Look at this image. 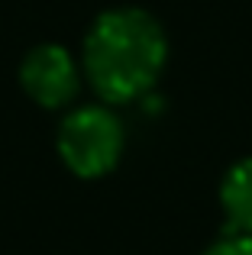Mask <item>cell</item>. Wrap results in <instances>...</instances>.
Masks as SVG:
<instances>
[{"label": "cell", "mask_w": 252, "mask_h": 255, "mask_svg": "<svg viewBox=\"0 0 252 255\" xmlns=\"http://www.w3.org/2000/svg\"><path fill=\"white\" fill-rule=\"evenodd\" d=\"M207 255H252V236H246V233H233V236L220 239L217 246H210Z\"/></svg>", "instance_id": "5"}, {"label": "cell", "mask_w": 252, "mask_h": 255, "mask_svg": "<svg viewBox=\"0 0 252 255\" xmlns=\"http://www.w3.org/2000/svg\"><path fill=\"white\" fill-rule=\"evenodd\" d=\"M58 152L65 165L81 178H101L120 162L123 129L104 107H81L58 129Z\"/></svg>", "instance_id": "2"}, {"label": "cell", "mask_w": 252, "mask_h": 255, "mask_svg": "<svg viewBox=\"0 0 252 255\" xmlns=\"http://www.w3.org/2000/svg\"><path fill=\"white\" fill-rule=\"evenodd\" d=\"M220 200L227 210V223L233 233L252 236V158H243L240 165L227 171L220 187Z\"/></svg>", "instance_id": "4"}, {"label": "cell", "mask_w": 252, "mask_h": 255, "mask_svg": "<svg viewBox=\"0 0 252 255\" xmlns=\"http://www.w3.org/2000/svg\"><path fill=\"white\" fill-rule=\"evenodd\" d=\"M165 32L142 10H110L84 39V71L101 97L132 100L155 84L165 65Z\"/></svg>", "instance_id": "1"}, {"label": "cell", "mask_w": 252, "mask_h": 255, "mask_svg": "<svg viewBox=\"0 0 252 255\" xmlns=\"http://www.w3.org/2000/svg\"><path fill=\"white\" fill-rule=\"evenodd\" d=\"M19 81H23L26 94L42 107H62L78 91L75 62L62 45H36L23 58Z\"/></svg>", "instance_id": "3"}]
</instances>
